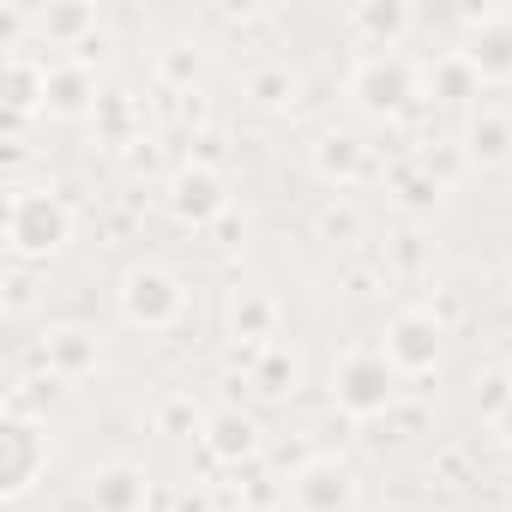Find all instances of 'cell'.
I'll list each match as a JSON object with an SVG mask.
<instances>
[{"label": "cell", "instance_id": "obj_22", "mask_svg": "<svg viewBox=\"0 0 512 512\" xmlns=\"http://www.w3.org/2000/svg\"><path fill=\"white\" fill-rule=\"evenodd\" d=\"M31 19H37V31L49 37V49H67V43H85V37L97 31V13H91V7H37Z\"/></svg>", "mask_w": 512, "mask_h": 512}, {"label": "cell", "instance_id": "obj_6", "mask_svg": "<svg viewBox=\"0 0 512 512\" xmlns=\"http://www.w3.org/2000/svg\"><path fill=\"white\" fill-rule=\"evenodd\" d=\"M380 356H386L404 380H422V374H434L440 356H446V326H440L428 308H404V314L386 320V332H380Z\"/></svg>", "mask_w": 512, "mask_h": 512}, {"label": "cell", "instance_id": "obj_3", "mask_svg": "<svg viewBox=\"0 0 512 512\" xmlns=\"http://www.w3.org/2000/svg\"><path fill=\"white\" fill-rule=\"evenodd\" d=\"M344 97L368 121H404L422 91H416V67L404 55H362L344 79Z\"/></svg>", "mask_w": 512, "mask_h": 512}, {"label": "cell", "instance_id": "obj_7", "mask_svg": "<svg viewBox=\"0 0 512 512\" xmlns=\"http://www.w3.org/2000/svg\"><path fill=\"white\" fill-rule=\"evenodd\" d=\"M452 55L476 73V85H512V13L464 19V37Z\"/></svg>", "mask_w": 512, "mask_h": 512}, {"label": "cell", "instance_id": "obj_8", "mask_svg": "<svg viewBox=\"0 0 512 512\" xmlns=\"http://www.w3.org/2000/svg\"><path fill=\"white\" fill-rule=\"evenodd\" d=\"M169 217L187 229H211L229 217V181L211 163H181L169 175Z\"/></svg>", "mask_w": 512, "mask_h": 512}, {"label": "cell", "instance_id": "obj_24", "mask_svg": "<svg viewBox=\"0 0 512 512\" xmlns=\"http://www.w3.org/2000/svg\"><path fill=\"white\" fill-rule=\"evenodd\" d=\"M199 67H205V61H199V49H193V43H169V49L157 55V79H163V85H175V91H193Z\"/></svg>", "mask_w": 512, "mask_h": 512}, {"label": "cell", "instance_id": "obj_15", "mask_svg": "<svg viewBox=\"0 0 512 512\" xmlns=\"http://www.w3.org/2000/svg\"><path fill=\"white\" fill-rule=\"evenodd\" d=\"M37 350H43V368H49L55 380H85V374H97V362H103V338H97L91 326H49Z\"/></svg>", "mask_w": 512, "mask_h": 512}, {"label": "cell", "instance_id": "obj_29", "mask_svg": "<svg viewBox=\"0 0 512 512\" xmlns=\"http://www.w3.org/2000/svg\"><path fill=\"white\" fill-rule=\"evenodd\" d=\"M506 290H512V266H506Z\"/></svg>", "mask_w": 512, "mask_h": 512}, {"label": "cell", "instance_id": "obj_10", "mask_svg": "<svg viewBox=\"0 0 512 512\" xmlns=\"http://www.w3.org/2000/svg\"><path fill=\"white\" fill-rule=\"evenodd\" d=\"M85 500H91V512H145L157 500V488H151V476L139 464L109 458V464H97L85 476Z\"/></svg>", "mask_w": 512, "mask_h": 512}, {"label": "cell", "instance_id": "obj_9", "mask_svg": "<svg viewBox=\"0 0 512 512\" xmlns=\"http://www.w3.org/2000/svg\"><path fill=\"white\" fill-rule=\"evenodd\" d=\"M284 488H290L296 512H350L356 506V470L338 458H308Z\"/></svg>", "mask_w": 512, "mask_h": 512}, {"label": "cell", "instance_id": "obj_25", "mask_svg": "<svg viewBox=\"0 0 512 512\" xmlns=\"http://www.w3.org/2000/svg\"><path fill=\"white\" fill-rule=\"evenodd\" d=\"M440 91H446V103H470L482 85H476V73H470L458 55H446V61H440Z\"/></svg>", "mask_w": 512, "mask_h": 512}, {"label": "cell", "instance_id": "obj_2", "mask_svg": "<svg viewBox=\"0 0 512 512\" xmlns=\"http://www.w3.org/2000/svg\"><path fill=\"white\" fill-rule=\"evenodd\" d=\"M398 380H404V374H398L380 350H350V356L332 362L326 392H332L338 416H350V422H374V416H386V410L398 404Z\"/></svg>", "mask_w": 512, "mask_h": 512}, {"label": "cell", "instance_id": "obj_5", "mask_svg": "<svg viewBox=\"0 0 512 512\" xmlns=\"http://www.w3.org/2000/svg\"><path fill=\"white\" fill-rule=\"evenodd\" d=\"M55 458V440L43 422H31L25 410H7V422H0V500H25L43 470Z\"/></svg>", "mask_w": 512, "mask_h": 512}, {"label": "cell", "instance_id": "obj_19", "mask_svg": "<svg viewBox=\"0 0 512 512\" xmlns=\"http://www.w3.org/2000/svg\"><path fill=\"white\" fill-rule=\"evenodd\" d=\"M0 97H7L13 121L49 109V67H37L31 55H7V67H0Z\"/></svg>", "mask_w": 512, "mask_h": 512}, {"label": "cell", "instance_id": "obj_11", "mask_svg": "<svg viewBox=\"0 0 512 512\" xmlns=\"http://www.w3.org/2000/svg\"><path fill=\"white\" fill-rule=\"evenodd\" d=\"M199 446H205L217 464H253V458H260V446H266V428H260V416H247V410L223 404V410L205 416Z\"/></svg>", "mask_w": 512, "mask_h": 512}, {"label": "cell", "instance_id": "obj_14", "mask_svg": "<svg viewBox=\"0 0 512 512\" xmlns=\"http://www.w3.org/2000/svg\"><path fill=\"white\" fill-rule=\"evenodd\" d=\"M223 332L247 350H266L278 344V302L266 290H253V284H235L229 302H223Z\"/></svg>", "mask_w": 512, "mask_h": 512}, {"label": "cell", "instance_id": "obj_27", "mask_svg": "<svg viewBox=\"0 0 512 512\" xmlns=\"http://www.w3.org/2000/svg\"><path fill=\"white\" fill-rule=\"evenodd\" d=\"M488 434H494V440H500V446L512 452V392H506V404H500V410L488 416Z\"/></svg>", "mask_w": 512, "mask_h": 512}, {"label": "cell", "instance_id": "obj_23", "mask_svg": "<svg viewBox=\"0 0 512 512\" xmlns=\"http://www.w3.org/2000/svg\"><path fill=\"white\" fill-rule=\"evenodd\" d=\"M314 229H320V241H332V247H356V241L368 235V217H362L350 199H332V205H320Z\"/></svg>", "mask_w": 512, "mask_h": 512}, {"label": "cell", "instance_id": "obj_28", "mask_svg": "<svg viewBox=\"0 0 512 512\" xmlns=\"http://www.w3.org/2000/svg\"><path fill=\"white\" fill-rule=\"evenodd\" d=\"M145 512H169V500H163V494H157V500H151V506H145Z\"/></svg>", "mask_w": 512, "mask_h": 512}, {"label": "cell", "instance_id": "obj_13", "mask_svg": "<svg viewBox=\"0 0 512 512\" xmlns=\"http://www.w3.org/2000/svg\"><path fill=\"white\" fill-rule=\"evenodd\" d=\"M308 157H314V175L332 181V187H356V181L374 175V145L362 133H344V127H326Z\"/></svg>", "mask_w": 512, "mask_h": 512}, {"label": "cell", "instance_id": "obj_12", "mask_svg": "<svg viewBox=\"0 0 512 512\" xmlns=\"http://www.w3.org/2000/svg\"><path fill=\"white\" fill-rule=\"evenodd\" d=\"M241 91H247V103L253 109H266V115H296L302 103H308V73L296 67V61H260V67H247V79H241Z\"/></svg>", "mask_w": 512, "mask_h": 512}, {"label": "cell", "instance_id": "obj_1", "mask_svg": "<svg viewBox=\"0 0 512 512\" xmlns=\"http://www.w3.org/2000/svg\"><path fill=\"white\" fill-rule=\"evenodd\" d=\"M73 241V211L61 205V193L49 187H13L7 199V253L25 266L55 260V253Z\"/></svg>", "mask_w": 512, "mask_h": 512}, {"label": "cell", "instance_id": "obj_4", "mask_svg": "<svg viewBox=\"0 0 512 512\" xmlns=\"http://www.w3.org/2000/svg\"><path fill=\"white\" fill-rule=\"evenodd\" d=\"M115 308L133 332H169L187 314V284L169 266H127L121 290H115Z\"/></svg>", "mask_w": 512, "mask_h": 512}, {"label": "cell", "instance_id": "obj_16", "mask_svg": "<svg viewBox=\"0 0 512 512\" xmlns=\"http://www.w3.org/2000/svg\"><path fill=\"white\" fill-rule=\"evenodd\" d=\"M464 157L476 169H506L512 163V115L500 103H470V115H464Z\"/></svg>", "mask_w": 512, "mask_h": 512}, {"label": "cell", "instance_id": "obj_20", "mask_svg": "<svg viewBox=\"0 0 512 512\" xmlns=\"http://www.w3.org/2000/svg\"><path fill=\"white\" fill-rule=\"evenodd\" d=\"M97 79L91 67H49V115L61 121H79V115H97Z\"/></svg>", "mask_w": 512, "mask_h": 512}, {"label": "cell", "instance_id": "obj_18", "mask_svg": "<svg viewBox=\"0 0 512 512\" xmlns=\"http://www.w3.org/2000/svg\"><path fill=\"white\" fill-rule=\"evenodd\" d=\"M247 386L260 392V398H272V404L296 398V386H302V362H296V350H290V344L253 350V356H247Z\"/></svg>", "mask_w": 512, "mask_h": 512}, {"label": "cell", "instance_id": "obj_26", "mask_svg": "<svg viewBox=\"0 0 512 512\" xmlns=\"http://www.w3.org/2000/svg\"><path fill=\"white\" fill-rule=\"evenodd\" d=\"M157 428H163V434H187V428H205V416H199L187 398H169V404L157 410Z\"/></svg>", "mask_w": 512, "mask_h": 512}, {"label": "cell", "instance_id": "obj_21", "mask_svg": "<svg viewBox=\"0 0 512 512\" xmlns=\"http://www.w3.org/2000/svg\"><path fill=\"white\" fill-rule=\"evenodd\" d=\"M386 187H392V199H398V205H404L410 217H428V211L440 205V193H446V187H440V175H434V169H428L422 157L398 163V169L386 175Z\"/></svg>", "mask_w": 512, "mask_h": 512}, {"label": "cell", "instance_id": "obj_17", "mask_svg": "<svg viewBox=\"0 0 512 512\" xmlns=\"http://www.w3.org/2000/svg\"><path fill=\"white\" fill-rule=\"evenodd\" d=\"M344 25H350V37H356L362 49L392 55V49L410 37V7H404V0H356Z\"/></svg>", "mask_w": 512, "mask_h": 512}]
</instances>
